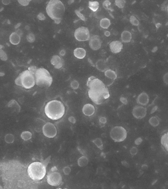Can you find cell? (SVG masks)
<instances>
[{"label": "cell", "instance_id": "6da1fadb", "mask_svg": "<svg viewBox=\"0 0 168 189\" xmlns=\"http://www.w3.org/2000/svg\"><path fill=\"white\" fill-rule=\"evenodd\" d=\"M88 95L91 100L96 105L106 102L110 96L108 88L101 80L91 76L87 81Z\"/></svg>", "mask_w": 168, "mask_h": 189}, {"label": "cell", "instance_id": "7a4b0ae2", "mask_svg": "<svg viewBox=\"0 0 168 189\" xmlns=\"http://www.w3.org/2000/svg\"><path fill=\"white\" fill-rule=\"evenodd\" d=\"M46 11L49 17L56 24L61 22L65 12V7L60 0H50L46 7Z\"/></svg>", "mask_w": 168, "mask_h": 189}, {"label": "cell", "instance_id": "3957f363", "mask_svg": "<svg viewBox=\"0 0 168 189\" xmlns=\"http://www.w3.org/2000/svg\"><path fill=\"white\" fill-rule=\"evenodd\" d=\"M44 112L49 118L52 120H58L65 114V105L60 100H51L46 104Z\"/></svg>", "mask_w": 168, "mask_h": 189}, {"label": "cell", "instance_id": "277c9868", "mask_svg": "<svg viewBox=\"0 0 168 189\" xmlns=\"http://www.w3.org/2000/svg\"><path fill=\"white\" fill-rule=\"evenodd\" d=\"M50 156L43 162H34L29 165L27 172L31 179L38 181L42 180L44 177L46 173V168L50 160Z\"/></svg>", "mask_w": 168, "mask_h": 189}, {"label": "cell", "instance_id": "5b68a950", "mask_svg": "<svg viewBox=\"0 0 168 189\" xmlns=\"http://www.w3.org/2000/svg\"><path fill=\"white\" fill-rule=\"evenodd\" d=\"M34 77L35 84L39 87H50L52 85V77L48 70L44 68H37Z\"/></svg>", "mask_w": 168, "mask_h": 189}, {"label": "cell", "instance_id": "8992f818", "mask_svg": "<svg viewBox=\"0 0 168 189\" xmlns=\"http://www.w3.org/2000/svg\"><path fill=\"white\" fill-rule=\"evenodd\" d=\"M15 84L25 89H30L36 85L34 75L28 70L23 71L15 80Z\"/></svg>", "mask_w": 168, "mask_h": 189}, {"label": "cell", "instance_id": "52a82bcc", "mask_svg": "<svg viewBox=\"0 0 168 189\" xmlns=\"http://www.w3.org/2000/svg\"><path fill=\"white\" fill-rule=\"evenodd\" d=\"M127 136L126 130L121 126H116L110 131V138L115 142H123L126 139Z\"/></svg>", "mask_w": 168, "mask_h": 189}, {"label": "cell", "instance_id": "ba28073f", "mask_svg": "<svg viewBox=\"0 0 168 189\" xmlns=\"http://www.w3.org/2000/svg\"><path fill=\"white\" fill-rule=\"evenodd\" d=\"M57 168L53 167L47 175V182L49 185L54 187L60 185L62 182L61 174L57 171Z\"/></svg>", "mask_w": 168, "mask_h": 189}, {"label": "cell", "instance_id": "9c48e42d", "mask_svg": "<svg viewBox=\"0 0 168 189\" xmlns=\"http://www.w3.org/2000/svg\"><path fill=\"white\" fill-rule=\"evenodd\" d=\"M74 36L76 40L80 42H85L88 41L90 37L88 28L82 26L78 28L74 31Z\"/></svg>", "mask_w": 168, "mask_h": 189}, {"label": "cell", "instance_id": "30bf717a", "mask_svg": "<svg viewBox=\"0 0 168 189\" xmlns=\"http://www.w3.org/2000/svg\"><path fill=\"white\" fill-rule=\"evenodd\" d=\"M42 132L45 136L47 138H53L56 136L57 130L54 124L51 122H47L44 124L42 128Z\"/></svg>", "mask_w": 168, "mask_h": 189}, {"label": "cell", "instance_id": "8fae6325", "mask_svg": "<svg viewBox=\"0 0 168 189\" xmlns=\"http://www.w3.org/2000/svg\"><path fill=\"white\" fill-rule=\"evenodd\" d=\"M89 46L93 51H97L101 47L102 41L99 36L94 35L90 37Z\"/></svg>", "mask_w": 168, "mask_h": 189}, {"label": "cell", "instance_id": "7c38bea8", "mask_svg": "<svg viewBox=\"0 0 168 189\" xmlns=\"http://www.w3.org/2000/svg\"><path fill=\"white\" fill-rule=\"evenodd\" d=\"M147 114V109L142 106H135L132 110V115L134 118L141 120L145 118Z\"/></svg>", "mask_w": 168, "mask_h": 189}, {"label": "cell", "instance_id": "4fadbf2b", "mask_svg": "<svg viewBox=\"0 0 168 189\" xmlns=\"http://www.w3.org/2000/svg\"><path fill=\"white\" fill-rule=\"evenodd\" d=\"M123 44L122 42L119 41H114L110 43V48L112 53L114 54L118 53L121 52L123 49Z\"/></svg>", "mask_w": 168, "mask_h": 189}, {"label": "cell", "instance_id": "5bb4252c", "mask_svg": "<svg viewBox=\"0 0 168 189\" xmlns=\"http://www.w3.org/2000/svg\"><path fill=\"white\" fill-rule=\"evenodd\" d=\"M51 63L54 66L55 69H59L61 68L64 65V61L63 59L59 55H53L51 59Z\"/></svg>", "mask_w": 168, "mask_h": 189}, {"label": "cell", "instance_id": "9a60e30c", "mask_svg": "<svg viewBox=\"0 0 168 189\" xmlns=\"http://www.w3.org/2000/svg\"><path fill=\"white\" fill-rule=\"evenodd\" d=\"M149 101V97L145 92H143L139 95L137 99V103L141 106H146Z\"/></svg>", "mask_w": 168, "mask_h": 189}, {"label": "cell", "instance_id": "2e32d148", "mask_svg": "<svg viewBox=\"0 0 168 189\" xmlns=\"http://www.w3.org/2000/svg\"><path fill=\"white\" fill-rule=\"evenodd\" d=\"M83 114L87 116H92L95 112V109L94 106L91 104H86L83 106L82 108Z\"/></svg>", "mask_w": 168, "mask_h": 189}, {"label": "cell", "instance_id": "e0dca14e", "mask_svg": "<svg viewBox=\"0 0 168 189\" xmlns=\"http://www.w3.org/2000/svg\"><path fill=\"white\" fill-rule=\"evenodd\" d=\"M74 55L76 58L82 59L85 57L86 55V51L85 49L82 47L76 48L74 51Z\"/></svg>", "mask_w": 168, "mask_h": 189}, {"label": "cell", "instance_id": "ac0fdd59", "mask_svg": "<svg viewBox=\"0 0 168 189\" xmlns=\"http://www.w3.org/2000/svg\"><path fill=\"white\" fill-rule=\"evenodd\" d=\"M21 41V37L15 32L11 34L9 36V42L13 45H18Z\"/></svg>", "mask_w": 168, "mask_h": 189}, {"label": "cell", "instance_id": "d6986e66", "mask_svg": "<svg viewBox=\"0 0 168 189\" xmlns=\"http://www.w3.org/2000/svg\"><path fill=\"white\" fill-rule=\"evenodd\" d=\"M132 34L129 31L125 30L121 34V40L123 43H128L132 40Z\"/></svg>", "mask_w": 168, "mask_h": 189}, {"label": "cell", "instance_id": "ffe728a7", "mask_svg": "<svg viewBox=\"0 0 168 189\" xmlns=\"http://www.w3.org/2000/svg\"><path fill=\"white\" fill-rule=\"evenodd\" d=\"M96 68L97 70L101 72H105L108 69L106 62L104 59H99L98 60L96 63Z\"/></svg>", "mask_w": 168, "mask_h": 189}, {"label": "cell", "instance_id": "44dd1931", "mask_svg": "<svg viewBox=\"0 0 168 189\" xmlns=\"http://www.w3.org/2000/svg\"><path fill=\"white\" fill-rule=\"evenodd\" d=\"M105 76L108 78L112 80H115L117 78V74L115 71L110 69H108L105 71L104 73Z\"/></svg>", "mask_w": 168, "mask_h": 189}, {"label": "cell", "instance_id": "7402d4cb", "mask_svg": "<svg viewBox=\"0 0 168 189\" xmlns=\"http://www.w3.org/2000/svg\"><path fill=\"white\" fill-rule=\"evenodd\" d=\"M168 133L166 132L163 135L161 138V145L164 147L165 150L168 152Z\"/></svg>", "mask_w": 168, "mask_h": 189}, {"label": "cell", "instance_id": "603a6c76", "mask_svg": "<svg viewBox=\"0 0 168 189\" xmlns=\"http://www.w3.org/2000/svg\"><path fill=\"white\" fill-rule=\"evenodd\" d=\"M89 160L86 156H83L78 158V166L80 167H84L88 164Z\"/></svg>", "mask_w": 168, "mask_h": 189}, {"label": "cell", "instance_id": "cb8c5ba5", "mask_svg": "<svg viewBox=\"0 0 168 189\" xmlns=\"http://www.w3.org/2000/svg\"><path fill=\"white\" fill-rule=\"evenodd\" d=\"M110 24L111 22L110 20L108 18H103L100 21V25L103 29H108L110 26Z\"/></svg>", "mask_w": 168, "mask_h": 189}, {"label": "cell", "instance_id": "d4e9b609", "mask_svg": "<svg viewBox=\"0 0 168 189\" xmlns=\"http://www.w3.org/2000/svg\"><path fill=\"white\" fill-rule=\"evenodd\" d=\"M88 7L92 11L96 12L99 7V3L97 1H89Z\"/></svg>", "mask_w": 168, "mask_h": 189}, {"label": "cell", "instance_id": "484cf974", "mask_svg": "<svg viewBox=\"0 0 168 189\" xmlns=\"http://www.w3.org/2000/svg\"><path fill=\"white\" fill-rule=\"evenodd\" d=\"M149 123L154 127H157L160 124V120L157 116H152L149 120Z\"/></svg>", "mask_w": 168, "mask_h": 189}, {"label": "cell", "instance_id": "4316f807", "mask_svg": "<svg viewBox=\"0 0 168 189\" xmlns=\"http://www.w3.org/2000/svg\"><path fill=\"white\" fill-rule=\"evenodd\" d=\"M32 137V133L30 131H23L21 134V137L24 141H27L31 139Z\"/></svg>", "mask_w": 168, "mask_h": 189}, {"label": "cell", "instance_id": "83f0119b", "mask_svg": "<svg viewBox=\"0 0 168 189\" xmlns=\"http://www.w3.org/2000/svg\"><path fill=\"white\" fill-rule=\"evenodd\" d=\"M93 143L100 150H103V143L101 139L97 138L92 141Z\"/></svg>", "mask_w": 168, "mask_h": 189}, {"label": "cell", "instance_id": "f1b7e54d", "mask_svg": "<svg viewBox=\"0 0 168 189\" xmlns=\"http://www.w3.org/2000/svg\"><path fill=\"white\" fill-rule=\"evenodd\" d=\"M5 141L7 143H13L15 141V137L12 134H7L5 137Z\"/></svg>", "mask_w": 168, "mask_h": 189}, {"label": "cell", "instance_id": "f546056e", "mask_svg": "<svg viewBox=\"0 0 168 189\" xmlns=\"http://www.w3.org/2000/svg\"><path fill=\"white\" fill-rule=\"evenodd\" d=\"M130 22L133 25L135 26H138L139 25V21L134 15H132L130 17Z\"/></svg>", "mask_w": 168, "mask_h": 189}, {"label": "cell", "instance_id": "4dcf8cb0", "mask_svg": "<svg viewBox=\"0 0 168 189\" xmlns=\"http://www.w3.org/2000/svg\"><path fill=\"white\" fill-rule=\"evenodd\" d=\"M126 2L124 0H116L115 4L116 6L119 9H123L124 7Z\"/></svg>", "mask_w": 168, "mask_h": 189}, {"label": "cell", "instance_id": "1f68e13d", "mask_svg": "<svg viewBox=\"0 0 168 189\" xmlns=\"http://www.w3.org/2000/svg\"><path fill=\"white\" fill-rule=\"evenodd\" d=\"M26 39H27V41L29 43H32L35 42L36 38H35V35L33 33H30L27 35V36H26Z\"/></svg>", "mask_w": 168, "mask_h": 189}, {"label": "cell", "instance_id": "d6a6232c", "mask_svg": "<svg viewBox=\"0 0 168 189\" xmlns=\"http://www.w3.org/2000/svg\"><path fill=\"white\" fill-rule=\"evenodd\" d=\"M0 59L4 61H7V55L2 49H0Z\"/></svg>", "mask_w": 168, "mask_h": 189}, {"label": "cell", "instance_id": "836d02e7", "mask_svg": "<svg viewBox=\"0 0 168 189\" xmlns=\"http://www.w3.org/2000/svg\"><path fill=\"white\" fill-rule=\"evenodd\" d=\"M70 86V87H71L72 89L76 90V89H78V88L79 87L80 84H79V83H78V81L74 80L72 81V82H71Z\"/></svg>", "mask_w": 168, "mask_h": 189}, {"label": "cell", "instance_id": "e575fe53", "mask_svg": "<svg viewBox=\"0 0 168 189\" xmlns=\"http://www.w3.org/2000/svg\"><path fill=\"white\" fill-rule=\"evenodd\" d=\"M138 149L136 147H133L130 150V154L132 156H134L137 154Z\"/></svg>", "mask_w": 168, "mask_h": 189}, {"label": "cell", "instance_id": "d590c367", "mask_svg": "<svg viewBox=\"0 0 168 189\" xmlns=\"http://www.w3.org/2000/svg\"><path fill=\"white\" fill-rule=\"evenodd\" d=\"M15 106H19L17 103V102L15 100H11L9 101V103H8V107H15Z\"/></svg>", "mask_w": 168, "mask_h": 189}, {"label": "cell", "instance_id": "8d00e7d4", "mask_svg": "<svg viewBox=\"0 0 168 189\" xmlns=\"http://www.w3.org/2000/svg\"><path fill=\"white\" fill-rule=\"evenodd\" d=\"M71 171V169L69 166H66L63 168V172L65 175H68L70 174V173Z\"/></svg>", "mask_w": 168, "mask_h": 189}, {"label": "cell", "instance_id": "74e56055", "mask_svg": "<svg viewBox=\"0 0 168 189\" xmlns=\"http://www.w3.org/2000/svg\"><path fill=\"white\" fill-rule=\"evenodd\" d=\"M18 2L21 5L23 6H28L29 4V2L26 0H18Z\"/></svg>", "mask_w": 168, "mask_h": 189}, {"label": "cell", "instance_id": "f35d334b", "mask_svg": "<svg viewBox=\"0 0 168 189\" xmlns=\"http://www.w3.org/2000/svg\"><path fill=\"white\" fill-rule=\"evenodd\" d=\"M37 69V67L36 66H31V67L28 68V70L31 73H32L34 75L35 72L36 71Z\"/></svg>", "mask_w": 168, "mask_h": 189}, {"label": "cell", "instance_id": "ab89813d", "mask_svg": "<svg viewBox=\"0 0 168 189\" xmlns=\"http://www.w3.org/2000/svg\"><path fill=\"white\" fill-rule=\"evenodd\" d=\"M37 17H38V19H39V20H45V19H46L45 15H43L42 13H39V14L38 15Z\"/></svg>", "mask_w": 168, "mask_h": 189}, {"label": "cell", "instance_id": "60d3db41", "mask_svg": "<svg viewBox=\"0 0 168 189\" xmlns=\"http://www.w3.org/2000/svg\"><path fill=\"white\" fill-rule=\"evenodd\" d=\"M110 2H109L108 0H107V1H106L104 2L103 5V7H104L106 9H108V7H109V6H110Z\"/></svg>", "mask_w": 168, "mask_h": 189}, {"label": "cell", "instance_id": "b9f144b4", "mask_svg": "<svg viewBox=\"0 0 168 189\" xmlns=\"http://www.w3.org/2000/svg\"><path fill=\"white\" fill-rule=\"evenodd\" d=\"M100 123H101L102 124H106L107 122V119L104 117V116H102L99 118Z\"/></svg>", "mask_w": 168, "mask_h": 189}, {"label": "cell", "instance_id": "7bdbcfd3", "mask_svg": "<svg viewBox=\"0 0 168 189\" xmlns=\"http://www.w3.org/2000/svg\"><path fill=\"white\" fill-rule=\"evenodd\" d=\"M142 142H143L142 139L141 137H139V138H137L135 140V145H140L142 143Z\"/></svg>", "mask_w": 168, "mask_h": 189}, {"label": "cell", "instance_id": "ee69618b", "mask_svg": "<svg viewBox=\"0 0 168 189\" xmlns=\"http://www.w3.org/2000/svg\"><path fill=\"white\" fill-rule=\"evenodd\" d=\"M163 81L165 84L167 85H168V73H167L166 74H165L164 76H163Z\"/></svg>", "mask_w": 168, "mask_h": 189}, {"label": "cell", "instance_id": "f6af8a7d", "mask_svg": "<svg viewBox=\"0 0 168 189\" xmlns=\"http://www.w3.org/2000/svg\"><path fill=\"white\" fill-rule=\"evenodd\" d=\"M68 120L70 122H72V124H75L76 122V118H74V116H70L69 118H68Z\"/></svg>", "mask_w": 168, "mask_h": 189}, {"label": "cell", "instance_id": "bcb514c9", "mask_svg": "<svg viewBox=\"0 0 168 189\" xmlns=\"http://www.w3.org/2000/svg\"><path fill=\"white\" fill-rule=\"evenodd\" d=\"M2 3L4 5H8L11 3V0H3Z\"/></svg>", "mask_w": 168, "mask_h": 189}, {"label": "cell", "instance_id": "7dc6e473", "mask_svg": "<svg viewBox=\"0 0 168 189\" xmlns=\"http://www.w3.org/2000/svg\"><path fill=\"white\" fill-rule=\"evenodd\" d=\"M120 101H121V102H122V103L124 104H127V103H128L127 100L126 98H124V97H121V98H120Z\"/></svg>", "mask_w": 168, "mask_h": 189}, {"label": "cell", "instance_id": "c3c4849f", "mask_svg": "<svg viewBox=\"0 0 168 189\" xmlns=\"http://www.w3.org/2000/svg\"><path fill=\"white\" fill-rule=\"evenodd\" d=\"M15 32H16L19 36H20V37H21L22 36V35H23V32H22L21 30H20V29H17Z\"/></svg>", "mask_w": 168, "mask_h": 189}, {"label": "cell", "instance_id": "681fc988", "mask_svg": "<svg viewBox=\"0 0 168 189\" xmlns=\"http://www.w3.org/2000/svg\"><path fill=\"white\" fill-rule=\"evenodd\" d=\"M59 55L61 57H64L66 55V51L64 49H62L61 51H60Z\"/></svg>", "mask_w": 168, "mask_h": 189}, {"label": "cell", "instance_id": "f907efd6", "mask_svg": "<svg viewBox=\"0 0 168 189\" xmlns=\"http://www.w3.org/2000/svg\"><path fill=\"white\" fill-rule=\"evenodd\" d=\"M105 35L106 37H109L110 35V33L109 31H105Z\"/></svg>", "mask_w": 168, "mask_h": 189}, {"label": "cell", "instance_id": "816d5d0a", "mask_svg": "<svg viewBox=\"0 0 168 189\" xmlns=\"http://www.w3.org/2000/svg\"><path fill=\"white\" fill-rule=\"evenodd\" d=\"M26 1H28V2H29V3H30V2H31L32 0H26Z\"/></svg>", "mask_w": 168, "mask_h": 189}, {"label": "cell", "instance_id": "f5cc1de1", "mask_svg": "<svg viewBox=\"0 0 168 189\" xmlns=\"http://www.w3.org/2000/svg\"><path fill=\"white\" fill-rule=\"evenodd\" d=\"M124 1L125 2H127V0H124Z\"/></svg>", "mask_w": 168, "mask_h": 189}]
</instances>
